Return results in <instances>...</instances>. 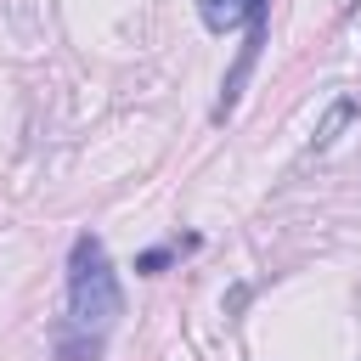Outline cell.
Wrapping results in <instances>:
<instances>
[{"label": "cell", "mask_w": 361, "mask_h": 361, "mask_svg": "<svg viewBox=\"0 0 361 361\" xmlns=\"http://www.w3.org/2000/svg\"><path fill=\"white\" fill-rule=\"evenodd\" d=\"M124 316V293H118V271L102 248L96 231H79L68 248V322L85 333H102Z\"/></svg>", "instance_id": "1"}, {"label": "cell", "mask_w": 361, "mask_h": 361, "mask_svg": "<svg viewBox=\"0 0 361 361\" xmlns=\"http://www.w3.org/2000/svg\"><path fill=\"white\" fill-rule=\"evenodd\" d=\"M51 344H56V361H96V355H102V333H85V327H73V322H62Z\"/></svg>", "instance_id": "4"}, {"label": "cell", "mask_w": 361, "mask_h": 361, "mask_svg": "<svg viewBox=\"0 0 361 361\" xmlns=\"http://www.w3.org/2000/svg\"><path fill=\"white\" fill-rule=\"evenodd\" d=\"M265 28H271V0H248V17H243V51H237V62H231V73H226V85H220L214 124H226V118L237 113L243 85H248V73H254V62H259V51H265Z\"/></svg>", "instance_id": "2"}, {"label": "cell", "mask_w": 361, "mask_h": 361, "mask_svg": "<svg viewBox=\"0 0 361 361\" xmlns=\"http://www.w3.org/2000/svg\"><path fill=\"white\" fill-rule=\"evenodd\" d=\"M164 265H169V248H147V254H135V271H141V276H158Z\"/></svg>", "instance_id": "6"}, {"label": "cell", "mask_w": 361, "mask_h": 361, "mask_svg": "<svg viewBox=\"0 0 361 361\" xmlns=\"http://www.w3.org/2000/svg\"><path fill=\"white\" fill-rule=\"evenodd\" d=\"M355 113H361V102H355V96H338V102L322 113V124H316V135H310V152H327V147L355 124Z\"/></svg>", "instance_id": "3"}, {"label": "cell", "mask_w": 361, "mask_h": 361, "mask_svg": "<svg viewBox=\"0 0 361 361\" xmlns=\"http://www.w3.org/2000/svg\"><path fill=\"white\" fill-rule=\"evenodd\" d=\"M197 17H203L209 34H231V28H243L248 0H197Z\"/></svg>", "instance_id": "5"}]
</instances>
